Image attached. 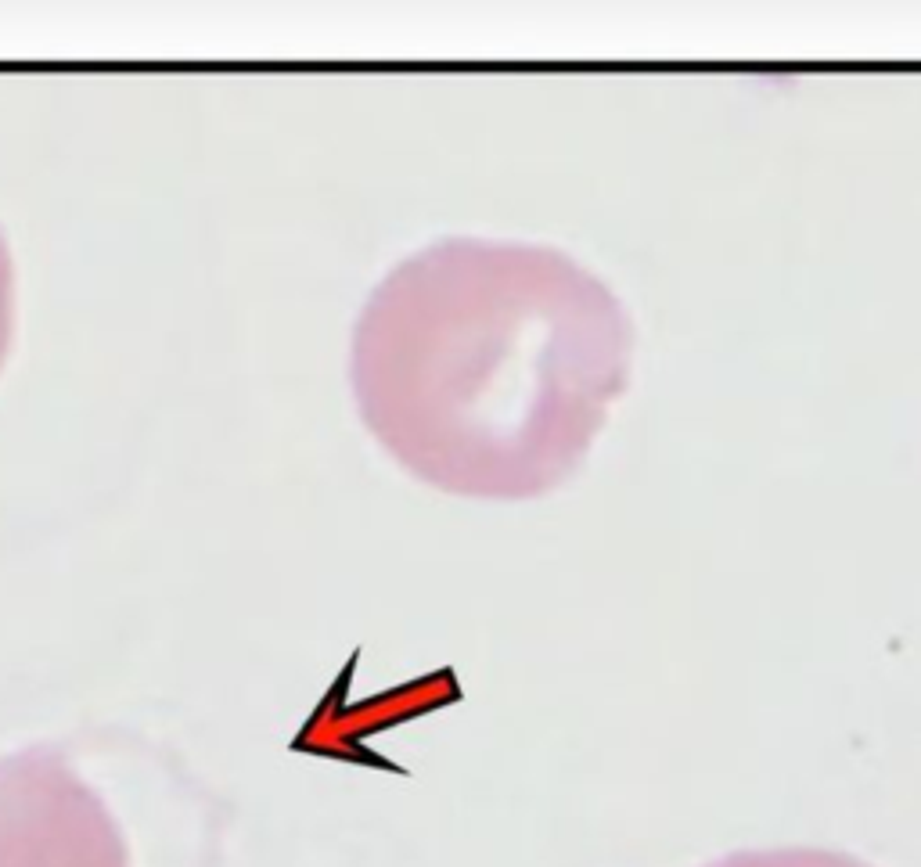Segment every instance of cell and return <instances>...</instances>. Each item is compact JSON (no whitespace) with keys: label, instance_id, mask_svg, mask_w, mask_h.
Returning a JSON list of instances; mask_svg holds the SVG:
<instances>
[{"label":"cell","instance_id":"6da1fadb","mask_svg":"<svg viewBox=\"0 0 921 867\" xmlns=\"http://www.w3.org/2000/svg\"><path fill=\"white\" fill-rule=\"evenodd\" d=\"M626 360L616 295L565 252L447 238L371 292L349 382L371 436L421 483L522 501L580 465Z\"/></svg>","mask_w":921,"mask_h":867},{"label":"cell","instance_id":"7a4b0ae2","mask_svg":"<svg viewBox=\"0 0 921 867\" xmlns=\"http://www.w3.org/2000/svg\"><path fill=\"white\" fill-rule=\"evenodd\" d=\"M0 867H159L112 799L54 745L0 760Z\"/></svg>","mask_w":921,"mask_h":867},{"label":"cell","instance_id":"3957f363","mask_svg":"<svg viewBox=\"0 0 921 867\" xmlns=\"http://www.w3.org/2000/svg\"><path fill=\"white\" fill-rule=\"evenodd\" d=\"M11 331H15V270L4 234H0V367L8 360Z\"/></svg>","mask_w":921,"mask_h":867}]
</instances>
